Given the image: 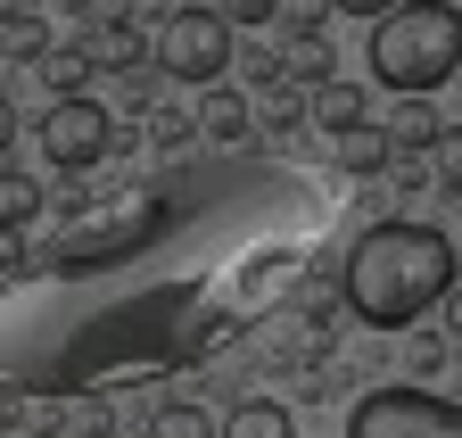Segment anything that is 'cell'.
Instances as JSON below:
<instances>
[{
  "label": "cell",
  "instance_id": "15",
  "mask_svg": "<svg viewBox=\"0 0 462 438\" xmlns=\"http://www.w3.org/2000/svg\"><path fill=\"white\" fill-rule=\"evenodd\" d=\"M149 438H215V422H207V405H157Z\"/></svg>",
  "mask_w": 462,
  "mask_h": 438
},
{
  "label": "cell",
  "instance_id": "9",
  "mask_svg": "<svg viewBox=\"0 0 462 438\" xmlns=\"http://www.w3.org/2000/svg\"><path fill=\"white\" fill-rule=\"evenodd\" d=\"M215 438H298V422H289L281 397H248V405H231V422Z\"/></svg>",
  "mask_w": 462,
  "mask_h": 438
},
{
  "label": "cell",
  "instance_id": "4",
  "mask_svg": "<svg viewBox=\"0 0 462 438\" xmlns=\"http://www.w3.org/2000/svg\"><path fill=\"white\" fill-rule=\"evenodd\" d=\"M346 438H462V405H446L421 380H380L356 397Z\"/></svg>",
  "mask_w": 462,
  "mask_h": 438
},
{
  "label": "cell",
  "instance_id": "6",
  "mask_svg": "<svg viewBox=\"0 0 462 438\" xmlns=\"http://www.w3.org/2000/svg\"><path fill=\"white\" fill-rule=\"evenodd\" d=\"M157 67L182 83H223L231 75V25L215 9H173L157 33Z\"/></svg>",
  "mask_w": 462,
  "mask_h": 438
},
{
  "label": "cell",
  "instance_id": "3",
  "mask_svg": "<svg viewBox=\"0 0 462 438\" xmlns=\"http://www.w3.org/2000/svg\"><path fill=\"white\" fill-rule=\"evenodd\" d=\"M372 75L396 99H430L438 83L462 75V9L454 0H396V9L372 25Z\"/></svg>",
  "mask_w": 462,
  "mask_h": 438
},
{
  "label": "cell",
  "instance_id": "16",
  "mask_svg": "<svg viewBox=\"0 0 462 438\" xmlns=\"http://www.w3.org/2000/svg\"><path fill=\"white\" fill-rule=\"evenodd\" d=\"M91 59H99V67H133V59H141V33H133L125 17H116V25H99V42H91Z\"/></svg>",
  "mask_w": 462,
  "mask_h": 438
},
{
  "label": "cell",
  "instance_id": "22",
  "mask_svg": "<svg viewBox=\"0 0 462 438\" xmlns=\"http://www.w3.org/2000/svg\"><path fill=\"white\" fill-rule=\"evenodd\" d=\"M9 141H17V107L0 99V157H9Z\"/></svg>",
  "mask_w": 462,
  "mask_h": 438
},
{
  "label": "cell",
  "instance_id": "13",
  "mask_svg": "<svg viewBox=\"0 0 462 438\" xmlns=\"http://www.w3.org/2000/svg\"><path fill=\"white\" fill-rule=\"evenodd\" d=\"M83 75H91V50H42V83H50L58 99H75Z\"/></svg>",
  "mask_w": 462,
  "mask_h": 438
},
{
  "label": "cell",
  "instance_id": "19",
  "mask_svg": "<svg viewBox=\"0 0 462 438\" xmlns=\"http://www.w3.org/2000/svg\"><path fill=\"white\" fill-rule=\"evenodd\" d=\"M322 9H330V17H372V25H380L396 0H322Z\"/></svg>",
  "mask_w": 462,
  "mask_h": 438
},
{
  "label": "cell",
  "instance_id": "18",
  "mask_svg": "<svg viewBox=\"0 0 462 438\" xmlns=\"http://www.w3.org/2000/svg\"><path fill=\"white\" fill-rule=\"evenodd\" d=\"M0 42H9L17 59H42V25H33V17H9V25H0Z\"/></svg>",
  "mask_w": 462,
  "mask_h": 438
},
{
  "label": "cell",
  "instance_id": "7",
  "mask_svg": "<svg viewBox=\"0 0 462 438\" xmlns=\"http://www.w3.org/2000/svg\"><path fill=\"white\" fill-rule=\"evenodd\" d=\"M306 125H314V133H330V141L364 133V125H372V99H364V83H346V75L314 83V91H306Z\"/></svg>",
  "mask_w": 462,
  "mask_h": 438
},
{
  "label": "cell",
  "instance_id": "17",
  "mask_svg": "<svg viewBox=\"0 0 462 438\" xmlns=\"http://www.w3.org/2000/svg\"><path fill=\"white\" fill-rule=\"evenodd\" d=\"M215 17H223V25H273L281 0H215Z\"/></svg>",
  "mask_w": 462,
  "mask_h": 438
},
{
  "label": "cell",
  "instance_id": "23",
  "mask_svg": "<svg viewBox=\"0 0 462 438\" xmlns=\"http://www.w3.org/2000/svg\"><path fill=\"white\" fill-rule=\"evenodd\" d=\"M454 83H462V75H454Z\"/></svg>",
  "mask_w": 462,
  "mask_h": 438
},
{
  "label": "cell",
  "instance_id": "14",
  "mask_svg": "<svg viewBox=\"0 0 462 438\" xmlns=\"http://www.w3.org/2000/svg\"><path fill=\"white\" fill-rule=\"evenodd\" d=\"M430 174H438L446 207H462V125H446V141L430 149Z\"/></svg>",
  "mask_w": 462,
  "mask_h": 438
},
{
  "label": "cell",
  "instance_id": "12",
  "mask_svg": "<svg viewBox=\"0 0 462 438\" xmlns=\"http://www.w3.org/2000/svg\"><path fill=\"white\" fill-rule=\"evenodd\" d=\"M33 215H42V182H33V174H0V224L25 232Z\"/></svg>",
  "mask_w": 462,
  "mask_h": 438
},
{
  "label": "cell",
  "instance_id": "2",
  "mask_svg": "<svg viewBox=\"0 0 462 438\" xmlns=\"http://www.w3.org/2000/svg\"><path fill=\"white\" fill-rule=\"evenodd\" d=\"M454 282H462L454 240L438 224H413V215H388V224L356 232V248H346V265H338L346 314L372 322V331H413L430 306H446Z\"/></svg>",
  "mask_w": 462,
  "mask_h": 438
},
{
  "label": "cell",
  "instance_id": "21",
  "mask_svg": "<svg viewBox=\"0 0 462 438\" xmlns=\"http://www.w3.org/2000/svg\"><path fill=\"white\" fill-rule=\"evenodd\" d=\"M446 331H454V340H462V282H454V290H446Z\"/></svg>",
  "mask_w": 462,
  "mask_h": 438
},
{
  "label": "cell",
  "instance_id": "8",
  "mask_svg": "<svg viewBox=\"0 0 462 438\" xmlns=\"http://www.w3.org/2000/svg\"><path fill=\"white\" fill-rule=\"evenodd\" d=\"M199 133H207V141H223V149H240V141L256 133V107H248L240 91H223V83H215V91H207V107H199Z\"/></svg>",
  "mask_w": 462,
  "mask_h": 438
},
{
  "label": "cell",
  "instance_id": "11",
  "mask_svg": "<svg viewBox=\"0 0 462 438\" xmlns=\"http://www.w3.org/2000/svg\"><path fill=\"white\" fill-rule=\"evenodd\" d=\"M446 141V125L430 116V99H404V116L388 125V149H438Z\"/></svg>",
  "mask_w": 462,
  "mask_h": 438
},
{
  "label": "cell",
  "instance_id": "5",
  "mask_svg": "<svg viewBox=\"0 0 462 438\" xmlns=\"http://www.w3.org/2000/svg\"><path fill=\"white\" fill-rule=\"evenodd\" d=\"M33 141H42V157H50L58 174H91L99 157L116 149V116H107L99 99L75 91V99H50L42 116H33Z\"/></svg>",
  "mask_w": 462,
  "mask_h": 438
},
{
  "label": "cell",
  "instance_id": "20",
  "mask_svg": "<svg viewBox=\"0 0 462 438\" xmlns=\"http://www.w3.org/2000/svg\"><path fill=\"white\" fill-rule=\"evenodd\" d=\"M9 273H25V240H17L9 224H0V282H9Z\"/></svg>",
  "mask_w": 462,
  "mask_h": 438
},
{
  "label": "cell",
  "instance_id": "1",
  "mask_svg": "<svg viewBox=\"0 0 462 438\" xmlns=\"http://www.w3.org/2000/svg\"><path fill=\"white\" fill-rule=\"evenodd\" d=\"M330 224L298 157H173L0 282V389L83 405L215 364L314 282Z\"/></svg>",
  "mask_w": 462,
  "mask_h": 438
},
{
  "label": "cell",
  "instance_id": "10",
  "mask_svg": "<svg viewBox=\"0 0 462 438\" xmlns=\"http://www.w3.org/2000/svg\"><path fill=\"white\" fill-rule=\"evenodd\" d=\"M338 166L356 174V182L388 174V133H372V125H364V133H346V141H338Z\"/></svg>",
  "mask_w": 462,
  "mask_h": 438
}]
</instances>
